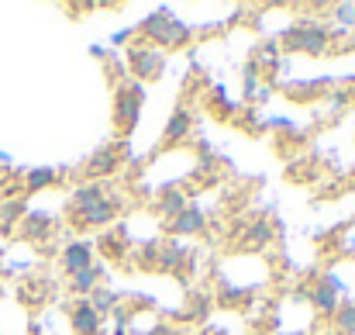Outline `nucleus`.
<instances>
[{"label": "nucleus", "mask_w": 355, "mask_h": 335, "mask_svg": "<svg viewBox=\"0 0 355 335\" xmlns=\"http://www.w3.org/2000/svg\"><path fill=\"white\" fill-rule=\"evenodd\" d=\"M204 224H207V218H204L200 208H183V211L169 222V231H173V235H200Z\"/></svg>", "instance_id": "9d476101"}, {"label": "nucleus", "mask_w": 355, "mask_h": 335, "mask_svg": "<svg viewBox=\"0 0 355 335\" xmlns=\"http://www.w3.org/2000/svg\"><path fill=\"white\" fill-rule=\"evenodd\" d=\"M152 45H162V49H180V45H187L190 42V24H183L180 17H173V10H152L145 21H141V28H138Z\"/></svg>", "instance_id": "f03ea898"}, {"label": "nucleus", "mask_w": 355, "mask_h": 335, "mask_svg": "<svg viewBox=\"0 0 355 335\" xmlns=\"http://www.w3.org/2000/svg\"><path fill=\"white\" fill-rule=\"evenodd\" d=\"M190 128H193V114L190 111H180L169 117V124H166V135H162V145H176V142H183L187 135H190Z\"/></svg>", "instance_id": "9b49d317"}, {"label": "nucleus", "mask_w": 355, "mask_h": 335, "mask_svg": "<svg viewBox=\"0 0 355 335\" xmlns=\"http://www.w3.org/2000/svg\"><path fill=\"white\" fill-rule=\"evenodd\" d=\"M141 104H145V87L138 80L124 83L118 90V101H114V124H118L121 135L135 131L138 117H141Z\"/></svg>", "instance_id": "7ed1b4c3"}, {"label": "nucleus", "mask_w": 355, "mask_h": 335, "mask_svg": "<svg viewBox=\"0 0 355 335\" xmlns=\"http://www.w3.org/2000/svg\"><path fill=\"white\" fill-rule=\"evenodd\" d=\"M335 14H338V21L355 24V7H349V3H338V7H335Z\"/></svg>", "instance_id": "412c9836"}, {"label": "nucleus", "mask_w": 355, "mask_h": 335, "mask_svg": "<svg viewBox=\"0 0 355 335\" xmlns=\"http://www.w3.org/2000/svg\"><path fill=\"white\" fill-rule=\"evenodd\" d=\"M24 215H28L24 201H3V204H0V231H10Z\"/></svg>", "instance_id": "2eb2a0df"}, {"label": "nucleus", "mask_w": 355, "mask_h": 335, "mask_svg": "<svg viewBox=\"0 0 355 335\" xmlns=\"http://www.w3.org/2000/svg\"><path fill=\"white\" fill-rule=\"evenodd\" d=\"M101 277H104V266H87L83 273H76V277H69V294H94L97 287H101Z\"/></svg>", "instance_id": "f8f14e48"}, {"label": "nucleus", "mask_w": 355, "mask_h": 335, "mask_svg": "<svg viewBox=\"0 0 355 335\" xmlns=\"http://www.w3.org/2000/svg\"><path fill=\"white\" fill-rule=\"evenodd\" d=\"M87 301H90V304L97 308V315H101V318H107V315H111V311L118 308L121 297L114 294V291H104V287H97V291H94V297H87Z\"/></svg>", "instance_id": "dca6fc26"}, {"label": "nucleus", "mask_w": 355, "mask_h": 335, "mask_svg": "<svg viewBox=\"0 0 355 335\" xmlns=\"http://www.w3.org/2000/svg\"><path fill=\"white\" fill-rule=\"evenodd\" d=\"M124 245H128L124 231H114V235H107V238L101 242V249H107V256H121V252H124Z\"/></svg>", "instance_id": "aec40b11"}, {"label": "nucleus", "mask_w": 355, "mask_h": 335, "mask_svg": "<svg viewBox=\"0 0 355 335\" xmlns=\"http://www.w3.org/2000/svg\"><path fill=\"white\" fill-rule=\"evenodd\" d=\"M335 325L342 335L355 332V304H338V315H335Z\"/></svg>", "instance_id": "6ab92c4d"}, {"label": "nucleus", "mask_w": 355, "mask_h": 335, "mask_svg": "<svg viewBox=\"0 0 355 335\" xmlns=\"http://www.w3.org/2000/svg\"><path fill=\"white\" fill-rule=\"evenodd\" d=\"M21 238L24 242H45V238H52V231H55V222L49 218V215H42V211H28L24 218H21Z\"/></svg>", "instance_id": "6e6552de"}, {"label": "nucleus", "mask_w": 355, "mask_h": 335, "mask_svg": "<svg viewBox=\"0 0 355 335\" xmlns=\"http://www.w3.org/2000/svg\"><path fill=\"white\" fill-rule=\"evenodd\" d=\"M121 145H107V149H101L94 159H90V177H101V173H111L114 166L121 163Z\"/></svg>", "instance_id": "ddd939ff"}, {"label": "nucleus", "mask_w": 355, "mask_h": 335, "mask_svg": "<svg viewBox=\"0 0 355 335\" xmlns=\"http://www.w3.org/2000/svg\"><path fill=\"white\" fill-rule=\"evenodd\" d=\"M148 335H180V332H176L173 325H162V322H159V325H155V329H152Z\"/></svg>", "instance_id": "5701e85b"}, {"label": "nucleus", "mask_w": 355, "mask_h": 335, "mask_svg": "<svg viewBox=\"0 0 355 335\" xmlns=\"http://www.w3.org/2000/svg\"><path fill=\"white\" fill-rule=\"evenodd\" d=\"M55 183V170L52 166H38V170H31L28 177H24V187L28 190H45V187H52Z\"/></svg>", "instance_id": "f3484780"}, {"label": "nucleus", "mask_w": 355, "mask_h": 335, "mask_svg": "<svg viewBox=\"0 0 355 335\" xmlns=\"http://www.w3.org/2000/svg\"><path fill=\"white\" fill-rule=\"evenodd\" d=\"M128 66L138 80H159L162 70H166V56L159 49H148V45H135L128 52Z\"/></svg>", "instance_id": "39448f33"}, {"label": "nucleus", "mask_w": 355, "mask_h": 335, "mask_svg": "<svg viewBox=\"0 0 355 335\" xmlns=\"http://www.w3.org/2000/svg\"><path fill=\"white\" fill-rule=\"evenodd\" d=\"M311 304L324 315V318H335L338 315V280H321L314 291H311Z\"/></svg>", "instance_id": "1a4fd4ad"}, {"label": "nucleus", "mask_w": 355, "mask_h": 335, "mask_svg": "<svg viewBox=\"0 0 355 335\" xmlns=\"http://www.w3.org/2000/svg\"><path fill=\"white\" fill-rule=\"evenodd\" d=\"M255 73H259L255 66H248V70H245V94H248V97L255 94V83H259V80H255Z\"/></svg>", "instance_id": "4be33fe9"}, {"label": "nucleus", "mask_w": 355, "mask_h": 335, "mask_svg": "<svg viewBox=\"0 0 355 335\" xmlns=\"http://www.w3.org/2000/svg\"><path fill=\"white\" fill-rule=\"evenodd\" d=\"M328 28L318 24V21H300L286 31V49L293 52H307V56H321L328 49Z\"/></svg>", "instance_id": "20e7f679"}, {"label": "nucleus", "mask_w": 355, "mask_h": 335, "mask_svg": "<svg viewBox=\"0 0 355 335\" xmlns=\"http://www.w3.org/2000/svg\"><path fill=\"white\" fill-rule=\"evenodd\" d=\"M118 211H121V201L114 194H107L104 183H83L69 197V218L80 228H101V224L114 222Z\"/></svg>", "instance_id": "f257e3e1"}, {"label": "nucleus", "mask_w": 355, "mask_h": 335, "mask_svg": "<svg viewBox=\"0 0 355 335\" xmlns=\"http://www.w3.org/2000/svg\"><path fill=\"white\" fill-rule=\"evenodd\" d=\"M69 325L76 335H104V318L97 315V308L83 297L69 308Z\"/></svg>", "instance_id": "423d86ee"}, {"label": "nucleus", "mask_w": 355, "mask_h": 335, "mask_svg": "<svg viewBox=\"0 0 355 335\" xmlns=\"http://www.w3.org/2000/svg\"><path fill=\"white\" fill-rule=\"evenodd\" d=\"M272 238V224L269 222H252L248 228H245V245H262V242H269Z\"/></svg>", "instance_id": "a211bd4d"}, {"label": "nucleus", "mask_w": 355, "mask_h": 335, "mask_svg": "<svg viewBox=\"0 0 355 335\" xmlns=\"http://www.w3.org/2000/svg\"><path fill=\"white\" fill-rule=\"evenodd\" d=\"M87 266H94V245L83 242V238L69 242V245L62 249V270H66V277H76V273H83Z\"/></svg>", "instance_id": "0eeeda50"}, {"label": "nucleus", "mask_w": 355, "mask_h": 335, "mask_svg": "<svg viewBox=\"0 0 355 335\" xmlns=\"http://www.w3.org/2000/svg\"><path fill=\"white\" fill-rule=\"evenodd\" d=\"M183 208H187V197H183L180 190H162L159 201H155V211H159L162 218H169V222H173Z\"/></svg>", "instance_id": "4468645a"}]
</instances>
